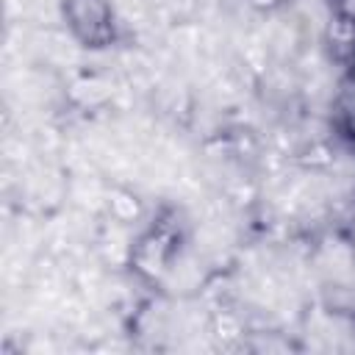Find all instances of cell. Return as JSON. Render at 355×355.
<instances>
[{
  "label": "cell",
  "mask_w": 355,
  "mask_h": 355,
  "mask_svg": "<svg viewBox=\"0 0 355 355\" xmlns=\"http://www.w3.org/2000/svg\"><path fill=\"white\" fill-rule=\"evenodd\" d=\"M64 19L83 47L100 50L114 42L116 22L111 0H64Z\"/></svg>",
  "instance_id": "cell-1"
},
{
  "label": "cell",
  "mask_w": 355,
  "mask_h": 355,
  "mask_svg": "<svg viewBox=\"0 0 355 355\" xmlns=\"http://www.w3.org/2000/svg\"><path fill=\"white\" fill-rule=\"evenodd\" d=\"M258 3H275V0H258Z\"/></svg>",
  "instance_id": "cell-2"
}]
</instances>
